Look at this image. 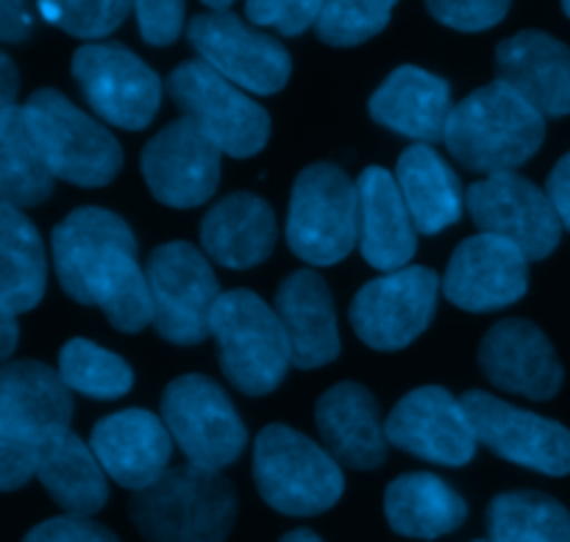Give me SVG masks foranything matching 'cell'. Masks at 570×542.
<instances>
[{
  "mask_svg": "<svg viewBox=\"0 0 570 542\" xmlns=\"http://www.w3.org/2000/svg\"><path fill=\"white\" fill-rule=\"evenodd\" d=\"M53 267L61 289L83 306H98L122 334L154 323L148 276L137 262V237L115 211L83 206L53 228Z\"/></svg>",
  "mask_w": 570,
  "mask_h": 542,
  "instance_id": "cell-1",
  "label": "cell"
},
{
  "mask_svg": "<svg viewBox=\"0 0 570 542\" xmlns=\"http://www.w3.org/2000/svg\"><path fill=\"white\" fill-rule=\"evenodd\" d=\"M543 139L546 117L515 89L493 81L451 109L443 142L468 170L495 176L527 165Z\"/></svg>",
  "mask_w": 570,
  "mask_h": 542,
  "instance_id": "cell-2",
  "label": "cell"
},
{
  "mask_svg": "<svg viewBox=\"0 0 570 542\" xmlns=\"http://www.w3.org/2000/svg\"><path fill=\"white\" fill-rule=\"evenodd\" d=\"M128 515L148 542H226L237 521V493L220 471L187 462L134 493Z\"/></svg>",
  "mask_w": 570,
  "mask_h": 542,
  "instance_id": "cell-3",
  "label": "cell"
},
{
  "mask_svg": "<svg viewBox=\"0 0 570 542\" xmlns=\"http://www.w3.org/2000/svg\"><path fill=\"white\" fill-rule=\"evenodd\" d=\"M72 390L39 362L0 365V490H20L37 476L39 445L70 428Z\"/></svg>",
  "mask_w": 570,
  "mask_h": 542,
  "instance_id": "cell-4",
  "label": "cell"
},
{
  "mask_svg": "<svg viewBox=\"0 0 570 542\" xmlns=\"http://www.w3.org/2000/svg\"><path fill=\"white\" fill-rule=\"evenodd\" d=\"M209 334L228 382L245 395H267L284 382L293 351L276 309L250 289L223 293L212 312Z\"/></svg>",
  "mask_w": 570,
  "mask_h": 542,
  "instance_id": "cell-5",
  "label": "cell"
},
{
  "mask_svg": "<svg viewBox=\"0 0 570 542\" xmlns=\"http://www.w3.org/2000/svg\"><path fill=\"white\" fill-rule=\"evenodd\" d=\"M254 482L265 504L289 518L321 515L345 490L340 462L323 445L282 423L256 437Z\"/></svg>",
  "mask_w": 570,
  "mask_h": 542,
  "instance_id": "cell-6",
  "label": "cell"
},
{
  "mask_svg": "<svg viewBox=\"0 0 570 542\" xmlns=\"http://www.w3.org/2000/svg\"><path fill=\"white\" fill-rule=\"evenodd\" d=\"M45 161L56 178L76 187H106L122 167V148L104 122L56 89H39L22 104Z\"/></svg>",
  "mask_w": 570,
  "mask_h": 542,
  "instance_id": "cell-7",
  "label": "cell"
},
{
  "mask_svg": "<svg viewBox=\"0 0 570 542\" xmlns=\"http://www.w3.org/2000/svg\"><path fill=\"white\" fill-rule=\"evenodd\" d=\"M167 95L223 154L234 159L256 156L271 139V117L237 83L206 61H184L167 76Z\"/></svg>",
  "mask_w": 570,
  "mask_h": 542,
  "instance_id": "cell-8",
  "label": "cell"
},
{
  "mask_svg": "<svg viewBox=\"0 0 570 542\" xmlns=\"http://www.w3.org/2000/svg\"><path fill=\"white\" fill-rule=\"evenodd\" d=\"M287 245L306 265L343 262L356 245V184L337 165L301 170L289 195Z\"/></svg>",
  "mask_w": 570,
  "mask_h": 542,
  "instance_id": "cell-9",
  "label": "cell"
},
{
  "mask_svg": "<svg viewBox=\"0 0 570 542\" xmlns=\"http://www.w3.org/2000/svg\"><path fill=\"white\" fill-rule=\"evenodd\" d=\"M161 421L189 465L223 471L239 460L248 432L232 398L212 378L189 373L167 384Z\"/></svg>",
  "mask_w": 570,
  "mask_h": 542,
  "instance_id": "cell-10",
  "label": "cell"
},
{
  "mask_svg": "<svg viewBox=\"0 0 570 542\" xmlns=\"http://www.w3.org/2000/svg\"><path fill=\"white\" fill-rule=\"evenodd\" d=\"M145 276L156 332L173 345L204 343L223 295L209 259L189 243H165L148 256Z\"/></svg>",
  "mask_w": 570,
  "mask_h": 542,
  "instance_id": "cell-11",
  "label": "cell"
},
{
  "mask_svg": "<svg viewBox=\"0 0 570 542\" xmlns=\"http://www.w3.org/2000/svg\"><path fill=\"white\" fill-rule=\"evenodd\" d=\"M72 76L100 120L142 131L161 104V81L137 53L115 42L83 45L72 56Z\"/></svg>",
  "mask_w": 570,
  "mask_h": 542,
  "instance_id": "cell-12",
  "label": "cell"
},
{
  "mask_svg": "<svg viewBox=\"0 0 570 542\" xmlns=\"http://www.w3.org/2000/svg\"><path fill=\"white\" fill-rule=\"evenodd\" d=\"M465 209L479 234L510 239L529 262L549 259L562 239V223L546 189L518 173H495L471 184Z\"/></svg>",
  "mask_w": 570,
  "mask_h": 542,
  "instance_id": "cell-13",
  "label": "cell"
},
{
  "mask_svg": "<svg viewBox=\"0 0 570 542\" xmlns=\"http://www.w3.org/2000/svg\"><path fill=\"white\" fill-rule=\"evenodd\" d=\"M189 45L200 61L254 95H276L293 72V59L278 39L256 31L232 11L195 14L187 26Z\"/></svg>",
  "mask_w": 570,
  "mask_h": 542,
  "instance_id": "cell-14",
  "label": "cell"
},
{
  "mask_svg": "<svg viewBox=\"0 0 570 542\" xmlns=\"http://www.w3.org/2000/svg\"><path fill=\"white\" fill-rule=\"evenodd\" d=\"M440 276L429 267H401L384 273L356 293L351 326L376 351H399L415 343L438 309Z\"/></svg>",
  "mask_w": 570,
  "mask_h": 542,
  "instance_id": "cell-15",
  "label": "cell"
},
{
  "mask_svg": "<svg viewBox=\"0 0 570 542\" xmlns=\"http://www.w3.org/2000/svg\"><path fill=\"white\" fill-rule=\"evenodd\" d=\"M462 406L471 417L476 443L495 456L546 476L570 473V428L562 423L518 410L482 390L462 395Z\"/></svg>",
  "mask_w": 570,
  "mask_h": 542,
  "instance_id": "cell-16",
  "label": "cell"
},
{
  "mask_svg": "<svg viewBox=\"0 0 570 542\" xmlns=\"http://www.w3.org/2000/svg\"><path fill=\"white\" fill-rule=\"evenodd\" d=\"M139 167L159 204L193 209L217 193L223 150L193 120L178 117L145 145Z\"/></svg>",
  "mask_w": 570,
  "mask_h": 542,
  "instance_id": "cell-17",
  "label": "cell"
},
{
  "mask_svg": "<svg viewBox=\"0 0 570 542\" xmlns=\"http://www.w3.org/2000/svg\"><path fill=\"white\" fill-rule=\"evenodd\" d=\"M384 432L390 445L432 465H468L479 449L462 398L443 387H421L404 395L384 421Z\"/></svg>",
  "mask_w": 570,
  "mask_h": 542,
  "instance_id": "cell-18",
  "label": "cell"
},
{
  "mask_svg": "<svg viewBox=\"0 0 570 542\" xmlns=\"http://www.w3.org/2000/svg\"><path fill=\"white\" fill-rule=\"evenodd\" d=\"M529 287V259L510 239L476 234L454 250L443 295L465 312H495L518 304Z\"/></svg>",
  "mask_w": 570,
  "mask_h": 542,
  "instance_id": "cell-19",
  "label": "cell"
},
{
  "mask_svg": "<svg viewBox=\"0 0 570 542\" xmlns=\"http://www.w3.org/2000/svg\"><path fill=\"white\" fill-rule=\"evenodd\" d=\"M479 367L493 387L532 401L554 398L566 371L554 345L529 321H501L479 345Z\"/></svg>",
  "mask_w": 570,
  "mask_h": 542,
  "instance_id": "cell-20",
  "label": "cell"
},
{
  "mask_svg": "<svg viewBox=\"0 0 570 542\" xmlns=\"http://www.w3.org/2000/svg\"><path fill=\"white\" fill-rule=\"evenodd\" d=\"M100 467L120 487H150L170 467L173 437L165 421L145 410H126L104 417L89 437Z\"/></svg>",
  "mask_w": 570,
  "mask_h": 542,
  "instance_id": "cell-21",
  "label": "cell"
},
{
  "mask_svg": "<svg viewBox=\"0 0 570 542\" xmlns=\"http://www.w3.org/2000/svg\"><path fill=\"white\" fill-rule=\"evenodd\" d=\"M356 245L371 267L401 270L417 248V228L399 181L384 167H367L356 178Z\"/></svg>",
  "mask_w": 570,
  "mask_h": 542,
  "instance_id": "cell-22",
  "label": "cell"
},
{
  "mask_svg": "<svg viewBox=\"0 0 570 542\" xmlns=\"http://www.w3.org/2000/svg\"><path fill=\"white\" fill-rule=\"evenodd\" d=\"M495 81L515 89L543 117L570 115V48L546 31H521L495 50Z\"/></svg>",
  "mask_w": 570,
  "mask_h": 542,
  "instance_id": "cell-23",
  "label": "cell"
},
{
  "mask_svg": "<svg viewBox=\"0 0 570 542\" xmlns=\"http://www.w3.org/2000/svg\"><path fill=\"white\" fill-rule=\"evenodd\" d=\"M323 449L345 467L373 471L387 460V432L379 404L362 384L343 382L321 395L315 410Z\"/></svg>",
  "mask_w": 570,
  "mask_h": 542,
  "instance_id": "cell-24",
  "label": "cell"
},
{
  "mask_svg": "<svg viewBox=\"0 0 570 542\" xmlns=\"http://www.w3.org/2000/svg\"><path fill=\"white\" fill-rule=\"evenodd\" d=\"M451 109L449 81L412 65L390 72L371 98V117L379 126L423 145L445 137Z\"/></svg>",
  "mask_w": 570,
  "mask_h": 542,
  "instance_id": "cell-25",
  "label": "cell"
},
{
  "mask_svg": "<svg viewBox=\"0 0 570 542\" xmlns=\"http://www.w3.org/2000/svg\"><path fill=\"white\" fill-rule=\"evenodd\" d=\"M276 315L287 332L293 365L323 367L340 356L337 315L328 284L315 270H295L276 293Z\"/></svg>",
  "mask_w": 570,
  "mask_h": 542,
  "instance_id": "cell-26",
  "label": "cell"
},
{
  "mask_svg": "<svg viewBox=\"0 0 570 542\" xmlns=\"http://www.w3.org/2000/svg\"><path fill=\"white\" fill-rule=\"evenodd\" d=\"M276 215L254 193H232L217 200L200 223L206 256L228 270H250L276 248Z\"/></svg>",
  "mask_w": 570,
  "mask_h": 542,
  "instance_id": "cell-27",
  "label": "cell"
},
{
  "mask_svg": "<svg viewBox=\"0 0 570 542\" xmlns=\"http://www.w3.org/2000/svg\"><path fill=\"white\" fill-rule=\"evenodd\" d=\"M37 479L67 515L89 518L109 501V476L100 467L92 445L70 428L53 432L39 445Z\"/></svg>",
  "mask_w": 570,
  "mask_h": 542,
  "instance_id": "cell-28",
  "label": "cell"
},
{
  "mask_svg": "<svg viewBox=\"0 0 570 542\" xmlns=\"http://www.w3.org/2000/svg\"><path fill=\"white\" fill-rule=\"evenodd\" d=\"M395 181L421 234H438L460 223L465 193L456 173L438 150L423 142L406 148L395 167Z\"/></svg>",
  "mask_w": 570,
  "mask_h": 542,
  "instance_id": "cell-29",
  "label": "cell"
},
{
  "mask_svg": "<svg viewBox=\"0 0 570 542\" xmlns=\"http://www.w3.org/2000/svg\"><path fill=\"white\" fill-rule=\"evenodd\" d=\"M384 515L401 538L438 540L465 523L468 504L434 473H406L384 493Z\"/></svg>",
  "mask_w": 570,
  "mask_h": 542,
  "instance_id": "cell-30",
  "label": "cell"
},
{
  "mask_svg": "<svg viewBox=\"0 0 570 542\" xmlns=\"http://www.w3.org/2000/svg\"><path fill=\"white\" fill-rule=\"evenodd\" d=\"M53 170L39 150L22 106L0 117V206L28 209L53 193Z\"/></svg>",
  "mask_w": 570,
  "mask_h": 542,
  "instance_id": "cell-31",
  "label": "cell"
},
{
  "mask_svg": "<svg viewBox=\"0 0 570 542\" xmlns=\"http://www.w3.org/2000/svg\"><path fill=\"white\" fill-rule=\"evenodd\" d=\"M48 256L33 223L14 206H0V295L20 312L42 300Z\"/></svg>",
  "mask_w": 570,
  "mask_h": 542,
  "instance_id": "cell-32",
  "label": "cell"
},
{
  "mask_svg": "<svg viewBox=\"0 0 570 542\" xmlns=\"http://www.w3.org/2000/svg\"><path fill=\"white\" fill-rule=\"evenodd\" d=\"M490 542H570V512L534 490L501 493L488 506Z\"/></svg>",
  "mask_w": 570,
  "mask_h": 542,
  "instance_id": "cell-33",
  "label": "cell"
},
{
  "mask_svg": "<svg viewBox=\"0 0 570 542\" xmlns=\"http://www.w3.org/2000/svg\"><path fill=\"white\" fill-rule=\"evenodd\" d=\"M59 376L72 393L95 401L122 398L134 387V371L126 359L89 339H70L61 348Z\"/></svg>",
  "mask_w": 570,
  "mask_h": 542,
  "instance_id": "cell-34",
  "label": "cell"
},
{
  "mask_svg": "<svg viewBox=\"0 0 570 542\" xmlns=\"http://www.w3.org/2000/svg\"><path fill=\"white\" fill-rule=\"evenodd\" d=\"M399 0H326L315 33L334 48L362 45L387 28Z\"/></svg>",
  "mask_w": 570,
  "mask_h": 542,
  "instance_id": "cell-35",
  "label": "cell"
},
{
  "mask_svg": "<svg viewBox=\"0 0 570 542\" xmlns=\"http://www.w3.org/2000/svg\"><path fill=\"white\" fill-rule=\"evenodd\" d=\"M128 11L131 0H39V14L78 39L109 37Z\"/></svg>",
  "mask_w": 570,
  "mask_h": 542,
  "instance_id": "cell-36",
  "label": "cell"
},
{
  "mask_svg": "<svg viewBox=\"0 0 570 542\" xmlns=\"http://www.w3.org/2000/svg\"><path fill=\"white\" fill-rule=\"evenodd\" d=\"M326 0H245V14L254 26L276 28L284 37H298L315 26Z\"/></svg>",
  "mask_w": 570,
  "mask_h": 542,
  "instance_id": "cell-37",
  "label": "cell"
},
{
  "mask_svg": "<svg viewBox=\"0 0 570 542\" xmlns=\"http://www.w3.org/2000/svg\"><path fill=\"white\" fill-rule=\"evenodd\" d=\"M512 0H426L429 14L454 31H488L499 26Z\"/></svg>",
  "mask_w": 570,
  "mask_h": 542,
  "instance_id": "cell-38",
  "label": "cell"
},
{
  "mask_svg": "<svg viewBox=\"0 0 570 542\" xmlns=\"http://www.w3.org/2000/svg\"><path fill=\"white\" fill-rule=\"evenodd\" d=\"M131 6L145 42L156 48L176 42L184 28L187 0H131Z\"/></svg>",
  "mask_w": 570,
  "mask_h": 542,
  "instance_id": "cell-39",
  "label": "cell"
},
{
  "mask_svg": "<svg viewBox=\"0 0 570 542\" xmlns=\"http://www.w3.org/2000/svg\"><path fill=\"white\" fill-rule=\"evenodd\" d=\"M22 542H120L115 534L100 523L89 521V518H53V521L39 523L37 529L26 534Z\"/></svg>",
  "mask_w": 570,
  "mask_h": 542,
  "instance_id": "cell-40",
  "label": "cell"
},
{
  "mask_svg": "<svg viewBox=\"0 0 570 542\" xmlns=\"http://www.w3.org/2000/svg\"><path fill=\"white\" fill-rule=\"evenodd\" d=\"M33 31V11L28 0H0V42H22Z\"/></svg>",
  "mask_w": 570,
  "mask_h": 542,
  "instance_id": "cell-41",
  "label": "cell"
},
{
  "mask_svg": "<svg viewBox=\"0 0 570 542\" xmlns=\"http://www.w3.org/2000/svg\"><path fill=\"white\" fill-rule=\"evenodd\" d=\"M546 195L554 204L562 228L570 231V150L557 161L554 170H551L549 181H546Z\"/></svg>",
  "mask_w": 570,
  "mask_h": 542,
  "instance_id": "cell-42",
  "label": "cell"
},
{
  "mask_svg": "<svg viewBox=\"0 0 570 542\" xmlns=\"http://www.w3.org/2000/svg\"><path fill=\"white\" fill-rule=\"evenodd\" d=\"M20 339V326H17V312L11 309L9 300L0 295V362L9 359Z\"/></svg>",
  "mask_w": 570,
  "mask_h": 542,
  "instance_id": "cell-43",
  "label": "cell"
},
{
  "mask_svg": "<svg viewBox=\"0 0 570 542\" xmlns=\"http://www.w3.org/2000/svg\"><path fill=\"white\" fill-rule=\"evenodd\" d=\"M17 89H20V76L14 61L0 50V117L17 106Z\"/></svg>",
  "mask_w": 570,
  "mask_h": 542,
  "instance_id": "cell-44",
  "label": "cell"
},
{
  "mask_svg": "<svg viewBox=\"0 0 570 542\" xmlns=\"http://www.w3.org/2000/svg\"><path fill=\"white\" fill-rule=\"evenodd\" d=\"M278 542H323V540L317 538L315 532H309V529H295V532L284 534V538Z\"/></svg>",
  "mask_w": 570,
  "mask_h": 542,
  "instance_id": "cell-45",
  "label": "cell"
},
{
  "mask_svg": "<svg viewBox=\"0 0 570 542\" xmlns=\"http://www.w3.org/2000/svg\"><path fill=\"white\" fill-rule=\"evenodd\" d=\"M200 3H204V6H209L212 11H226L228 6L234 3V0H200Z\"/></svg>",
  "mask_w": 570,
  "mask_h": 542,
  "instance_id": "cell-46",
  "label": "cell"
},
{
  "mask_svg": "<svg viewBox=\"0 0 570 542\" xmlns=\"http://www.w3.org/2000/svg\"><path fill=\"white\" fill-rule=\"evenodd\" d=\"M562 9H566V14L570 17V0H562Z\"/></svg>",
  "mask_w": 570,
  "mask_h": 542,
  "instance_id": "cell-47",
  "label": "cell"
}]
</instances>
